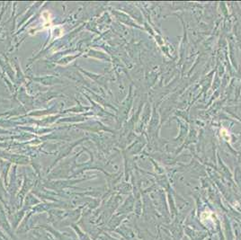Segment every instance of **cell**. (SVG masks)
Wrapping results in <instances>:
<instances>
[{
  "instance_id": "cell-1",
  "label": "cell",
  "mask_w": 241,
  "mask_h": 240,
  "mask_svg": "<svg viewBox=\"0 0 241 240\" xmlns=\"http://www.w3.org/2000/svg\"><path fill=\"white\" fill-rule=\"evenodd\" d=\"M213 215V213H212L211 211H210V210H208V211H204L203 213H202V216H201V218H202V221L203 222L204 220H209V219H210V217Z\"/></svg>"
},
{
  "instance_id": "cell-2",
  "label": "cell",
  "mask_w": 241,
  "mask_h": 240,
  "mask_svg": "<svg viewBox=\"0 0 241 240\" xmlns=\"http://www.w3.org/2000/svg\"><path fill=\"white\" fill-rule=\"evenodd\" d=\"M225 132H226V129H223L222 130H221V135H222V137L224 138L225 140H229V139H230V137H229V133H225Z\"/></svg>"
}]
</instances>
